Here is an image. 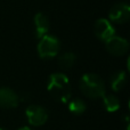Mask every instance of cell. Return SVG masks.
<instances>
[{"label": "cell", "mask_w": 130, "mask_h": 130, "mask_svg": "<svg viewBox=\"0 0 130 130\" xmlns=\"http://www.w3.org/2000/svg\"><path fill=\"white\" fill-rule=\"evenodd\" d=\"M47 89L49 94L61 103H67L71 98V83L66 74L62 72H55L50 74Z\"/></svg>", "instance_id": "1"}, {"label": "cell", "mask_w": 130, "mask_h": 130, "mask_svg": "<svg viewBox=\"0 0 130 130\" xmlns=\"http://www.w3.org/2000/svg\"><path fill=\"white\" fill-rule=\"evenodd\" d=\"M80 90L86 97L91 99L103 98L105 96V83L99 75L95 73H86L81 76Z\"/></svg>", "instance_id": "2"}, {"label": "cell", "mask_w": 130, "mask_h": 130, "mask_svg": "<svg viewBox=\"0 0 130 130\" xmlns=\"http://www.w3.org/2000/svg\"><path fill=\"white\" fill-rule=\"evenodd\" d=\"M61 50V41L57 37L47 33L42 38L39 39L37 45V53L42 59H52L59 54Z\"/></svg>", "instance_id": "3"}, {"label": "cell", "mask_w": 130, "mask_h": 130, "mask_svg": "<svg viewBox=\"0 0 130 130\" xmlns=\"http://www.w3.org/2000/svg\"><path fill=\"white\" fill-rule=\"evenodd\" d=\"M130 18V6L126 2H118L108 11V21L115 24H124Z\"/></svg>", "instance_id": "4"}, {"label": "cell", "mask_w": 130, "mask_h": 130, "mask_svg": "<svg viewBox=\"0 0 130 130\" xmlns=\"http://www.w3.org/2000/svg\"><path fill=\"white\" fill-rule=\"evenodd\" d=\"M25 117L31 126L40 127L48 120V113L40 105H29L25 110Z\"/></svg>", "instance_id": "5"}, {"label": "cell", "mask_w": 130, "mask_h": 130, "mask_svg": "<svg viewBox=\"0 0 130 130\" xmlns=\"http://www.w3.org/2000/svg\"><path fill=\"white\" fill-rule=\"evenodd\" d=\"M94 33L97 39L106 42L108 39L115 36V29L107 18H98L94 25Z\"/></svg>", "instance_id": "6"}, {"label": "cell", "mask_w": 130, "mask_h": 130, "mask_svg": "<svg viewBox=\"0 0 130 130\" xmlns=\"http://www.w3.org/2000/svg\"><path fill=\"white\" fill-rule=\"evenodd\" d=\"M106 50L113 56H123L129 50V42L127 39L119 36H113L105 42Z\"/></svg>", "instance_id": "7"}, {"label": "cell", "mask_w": 130, "mask_h": 130, "mask_svg": "<svg viewBox=\"0 0 130 130\" xmlns=\"http://www.w3.org/2000/svg\"><path fill=\"white\" fill-rule=\"evenodd\" d=\"M20 103V97L13 89L8 87L0 88V107L10 110L17 107Z\"/></svg>", "instance_id": "8"}, {"label": "cell", "mask_w": 130, "mask_h": 130, "mask_svg": "<svg viewBox=\"0 0 130 130\" xmlns=\"http://www.w3.org/2000/svg\"><path fill=\"white\" fill-rule=\"evenodd\" d=\"M33 25H34V36L36 38L40 39L49 32V20L47 15L43 13H37L33 17Z\"/></svg>", "instance_id": "9"}, {"label": "cell", "mask_w": 130, "mask_h": 130, "mask_svg": "<svg viewBox=\"0 0 130 130\" xmlns=\"http://www.w3.org/2000/svg\"><path fill=\"white\" fill-rule=\"evenodd\" d=\"M127 80H128V76H127V72L124 71H118L111 76V81L110 85L112 88L113 91L118 92L121 91L124 88V86L127 85Z\"/></svg>", "instance_id": "10"}, {"label": "cell", "mask_w": 130, "mask_h": 130, "mask_svg": "<svg viewBox=\"0 0 130 130\" xmlns=\"http://www.w3.org/2000/svg\"><path fill=\"white\" fill-rule=\"evenodd\" d=\"M76 55L73 52H65L58 56V65L64 70H69L75 64Z\"/></svg>", "instance_id": "11"}, {"label": "cell", "mask_w": 130, "mask_h": 130, "mask_svg": "<svg viewBox=\"0 0 130 130\" xmlns=\"http://www.w3.org/2000/svg\"><path fill=\"white\" fill-rule=\"evenodd\" d=\"M103 105L107 112L113 113L120 108V101L114 95H105L103 97Z\"/></svg>", "instance_id": "12"}, {"label": "cell", "mask_w": 130, "mask_h": 130, "mask_svg": "<svg viewBox=\"0 0 130 130\" xmlns=\"http://www.w3.org/2000/svg\"><path fill=\"white\" fill-rule=\"evenodd\" d=\"M67 103H69V111L73 114H82L87 108L86 103L81 98H74Z\"/></svg>", "instance_id": "13"}, {"label": "cell", "mask_w": 130, "mask_h": 130, "mask_svg": "<svg viewBox=\"0 0 130 130\" xmlns=\"http://www.w3.org/2000/svg\"><path fill=\"white\" fill-rule=\"evenodd\" d=\"M17 130H31L29 128V127H22V128H20V129H17Z\"/></svg>", "instance_id": "14"}, {"label": "cell", "mask_w": 130, "mask_h": 130, "mask_svg": "<svg viewBox=\"0 0 130 130\" xmlns=\"http://www.w3.org/2000/svg\"><path fill=\"white\" fill-rule=\"evenodd\" d=\"M0 130H7L6 128H1V127H0Z\"/></svg>", "instance_id": "15"}]
</instances>
